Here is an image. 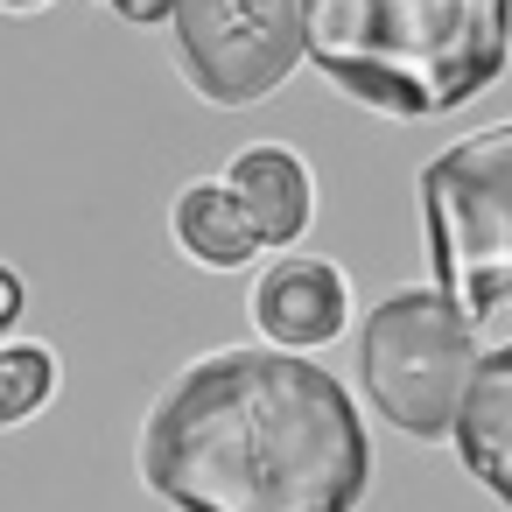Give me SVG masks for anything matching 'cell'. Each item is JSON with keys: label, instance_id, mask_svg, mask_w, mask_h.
<instances>
[{"label": "cell", "instance_id": "5", "mask_svg": "<svg viewBox=\"0 0 512 512\" xmlns=\"http://www.w3.org/2000/svg\"><path fill=\"white\" fill-rule=\"evenodd\" d=\"M176 78L218 106H267L309 64V0H176Z\"/></svg>", "mask_w": 512, "mask_h": 512}, {"label": "cell", "instance_id": "2", "mask_svg": "<svg viewBox=\"0 0 512 512\" xmlns=\"http://www.w3.org/2000/svg\"><path fill=\"white\" fill-rule=\"evenodd\" d=\"M309 71L365 113L449 120L512 71V0H309Z\"/></svg>", "mask_w": 512, "mask_h": 512}, {"label": "cell", "instance_id": "4", "mask_svg": "<svg viewBox=\"0 0 512 512\" xmlns=\"http://www.w3.org/2000/svg\"><path fill=\"white\" fill-rule=\"evenodd\" d=\"M484 344L442 288H400L358 323V400L407 442H449Z\"/></svg>", "mask_w": 512, "mask_h": 512}, {"label": "cell", "instance_id": "3", "mask_svg": "<svg viewBox=\"0 0 512 512\" xmlns=\"http://www.w3.org/2000/svg\"><path fill=\"white\" fill-rule=\"evenodd\" d=\"M414 204L435 288L484 330L512 309V120L428 155Z\"/></svg>", "mask_w": 512, "mask_h": 512}, {"label": "cell", "instance_id": "9", "mask_svg": "<svg viewBox=\"0 0 512 512\" xmlns=\"http://www.w3.org/2000/svg\"><path fill=\"white\" fill-rule=\"evenodd\" d=\"M169 232H176V246L197 260V267H211V274H239V267H253L267 246H260V232H253V218H246V204L225 190V183H190L183 197H176V211H169Z\"/></svg>", "mask_w": 512, "mask_h": 512}, {"label": "cell", "instance_id": "11", "mask_svg": "<svg viewBox=\"0 0 512 512\" xmlns=\"http://www.w3.org/2000/svg\"><path fill=\"white\" fill-rule=\"evenodd\" d=\"M99 8H113V15L134 22V29H162V22L176 15V0H99Z\"/></svg>", "mask_w": 512, "mask_h": 512}, {"label": "cell", "instance_id": "6", "mask_svg": "<svg viewBox=\"0 0 512 512\" xmlns=\"http://www.w3.org/2000/svg\"><path fill=\"white\" fill-rule=\"evenodd\" d=\"M246 316H253L260 344H274V351L337 344L351 323V274L316 253H274L246 295Z\"/></svg>", "mask_w": 512, "mask_h": 512}, {"label": "cell", "instance_id": "1", "mask_svg": "<svg viewBox=\"0 0 512 512\" xmlns=\"http://www.w3.org/2000/svg\"><path fill=\"white\" fill-rule=\"evenodd\" d=\"M134 470L169 512H358L372 435L309 351L232 344L148 400Z\"/></svg>", "mask_w": 512, "mask_h": 512}, {"label": "cell", "instance_id": "10", "mask_svg": "<svg viewBox=\"0 0 512 512\" xmlns=\"http://www.w3.org/2000/svg\"><path fill=\"white\" fill-rule=\"evenodd\" d=\"M57 393V351L50 344H8L0 337V428H22Z\"/></svg>", "mask_w": 512, "mask_h": 512}, {"label": "cell", "instance_id": "12", "mask_svg": "<svg viewBox=\"0 0 512 512\" xmlns=\"http://www.w3.org/2000/svg\"><path fill=\"white\" fill-rule=\"evenodd\" d=\"M8 15H36V8H50V0H0Z\"/></svg>", "mask_w": 512, "mask_h": 512}, {"label": "cell", "instance_id": "8", "mask_svg": "<svg viewBox=\"0 0 512 512\" xmlns=\"http://www.w3.org/2000/svg\"><path fill=\"white\" fill-rule=\"evenodd\" d=\"M449 449L498 505H512V344H491L477 358L456 428H449Z\"/></svg>", "mask_w": 512, "mask_h": 512}, {"label": "cell", "instance_id": "7", "mask_svg": "<svg viewBox=\"0 0 512 512\" xmlns=\"http://www.w3.org/2000/svg\"><path fill=\"white\" fill-rule=\"evenodd\" d=\"M218 183L246 204V218H253V232H260L267 253H295L309 239V225H316V169L302 162V148L253 141V148H239L225 162Z\"/></svg>", "mask_w": 512, "mask_h": 512}]
</instances>
